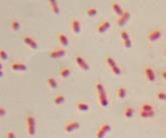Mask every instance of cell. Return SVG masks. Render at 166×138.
Segmentation results:
<instances>
[{"mask_svg":"<svg viewBox=\"0 0 166 138\" xmlns=\"http://www.w3.org/2000/svg\"><path fill=\"white\" fill-rule=\"evenodd\" d=\"M10 28L12 30H18L19 28H20V23H19V21L18 20H16V19H13V20H11L10 21Z\"/></svg>","mask_w":166,"mask_h":138,"instance_id":"cell-27","label":"cell"},{"mask_svg":"<svg viewBox=\"0 0 166 138\" xmlns=\"http://www.w3.org/2000/svg\"><path fill=\"white\" fill-rule=\"evenodd\" d=\"M5 138H16V136H15L14 132L9 130V131H7L6 134H5Z\"/></svg>","mask_w":166,"mask_h":138,"instance_id":"cell-31","label":"cell"},{"mask_svg":"<svg viewBox=\"0 0 166 138\" xmlns=\"http://www.w3.org/2000/svg\"><path fill=\"white\" fill-rule=\"evenodd\" d=\"M96 90H97L98 98H99L100 104L103 107L108 106V98H107V93H106L105 86L101 83V82H97L96 84Z\"/></svg>","mask_w":166,"mask_h":138,"instance_id":"cell-1","label":"cell"},{"mask_svg":"<svg viewBox=\"0 0 166 138\" xmlns=\"http://www.w3.org/2000/svg\"><path fill=\"white\" fill-rule=\"evenodd\" d=\"M71 74V68L69 67H67V66H63L59 70V75L61 77H67V76Z\"/></svg>","mask_w":166,"mask_h":138,"instance_id":"cell-24","label":"cell"},{"mask_svg":"<svg viewBox=\"0 0 166 138\" xmlns=\"http://www.w3.org/2000/svg\"><path fill=\"white\" fill-rule=\"evenodd\" d=\"M57 40L61 43V45L65 46V47L69 45V38H67V36L65 33H61V32L57 33Z\"/></svg>","mask_w":166,"mask_h":138,"instance_id":"cell-16","label":"cell"},{"mask_svg":"<svg viewBox=\"0 0 166 138\" xmlns=\"http://www.w3.org/2000/svg\"><path fill=\"white\" fill-rule=\"evenodd\" d=\"M134 108L131 105H127L123 109V116L125 118H131L133 116V114H134Z\"/></svg>","mask_w":166,"mask_h":138,"instance_id":"cell-15","label":"cell"},{"mask_svg":"<svg viewBox=\"0 0 166 138\" xmlns=\"http://www.w3.org/2000/svg\"><path fill=\"white\" fill-rule=\"evenodd\" d=\"M144 74H145V77L148 81H150V82L155 81V79H156L155 72H154V70L151 67H149V66L145 67V69H144Z\"/></svg>","mask_w":166,"mask_h":138,"instance_id":"cell-8","label":"cell"},{"mask_svg":"<svg viewBox=\"0 0 166 138\" xmlns=\"http://www.w3.org/2000/svg\"><path fill=\"white\" fill-rule=\"evenodd\" d=\"M65 101V97L63 96V95H61V94L55 95V96L53 97V103H55V104H57V105L63 104Z\"/></svg>","mask_w":166,"mask_h":138,"instance_id":"cell-23","label":"cell"},{"mask_svg":"<svg viewBox=\"0 0 166 138\" xmlns=\"http://www.w3.org/2000/svg\"><path fill=\"white\" fill-rule=\"evenodd\" d=\"M0 115L1 116H4L5 115V109H4V107H0Z\"/></svg>","mask_w":166,"mask_h":138,"instance_id":"cell-33","label":"cell"},{"mask_svg":"<svg viewBox=\"0 0 166 138\" xmlns=\"http://www.w3.org/2000/svg\"><path fill=\"white\" fill-rule=\"evenodd\" d=\"M86 13H87V15H89V16L94 17L98 14V9L96 8V7H89V8H87Z\"/></svg>","mask_w":166,"mask_h":138,"instance_id":"cell-26","label":"cell"},{"mask_svg":"<svg viewBox=\"0 0 166 138\" xmlns=\"http://www.w3.org/2000/svg\"><path fill=\"white\" fill-rule=\"evenodd\" d=\"M110 25H111V23H110V20L109 19H104L103 21H101L100 22V24L98 25V28H97V31L99 32V33H103V32H105L106 30L108 29V28L110 27Z\"/></svg>","mask_w":166,"mask_h":138,"instance_id":"cell-12","label":"cell"},{"mask_svg":"<svg viewBox=\"0 0 166 138\" xmlns=\"http://www.w3.org/2000/svg\"><path fill=\"white\" fill-rule=\"evenodd\" d=\"M71 30L74 32L75 34H79L81 31V23L78 18H73L71 21Z\"/></svg>","mask_w":166,"mask_h":138,"instance_id":"cell-11","label":"cell"},{"mask_svg":"<svg viewBox=\"0 0 166 138\" xmlns=\"http://www.w3.org/2000/svg\"><path fill=\"white\" fill-rule=\"evenodd\" d=\"M139 115L142 118H151L155 115V111H139Z\"/></svg>","mask_w":166,"mask_h":138,"instance_id":"cell-22","label":"cell"},{"mask_svg":"<svg viewBox=\"0 0 166 138\" xmlns=\"http://www.w3.org/2000/svg\"><path fill=\"white\" fill-rule=\"evenodd\" d=\"M111 130V125L109 123H104L99 127L96 133V137L97 138H104V136Z\"/></svg>","mask_w":166,"mask_h":138,"instance_id":"cell-4","label":"cell"},{"mask_svg":"<svg viewBox=\"0 0 166 138\" xmlns=\"http://www.w3.org/2000/svg\"><path fill=\"white\" fill-rule=\"evenodd\" d=\"M129 18H130V12H129V11H124V13H123L121 16H119L117 18L118 25L123 26L124 24H126L127 21L129 20Z\"/></svg>","mask_w":166,"mask_h":138,"instance_id":"cell-13","label":"cell"},{"mask_svg":"<svg viewBox=\"0 0 166 138\" xmlns=\"http://www.w3.org/2000/svg\"><path fill=\"white\" fill-rule=\"evenodd\" d=\"M161 76L164 80H166V70H163V71L161 72Z\"/></svg>","mask_w":166,"mask_h":138,"instance_id":"cell-34","label":"cell"},{"mask_svg":"<svg viewBox=\"0 0 166 138\" xmlns=\"http://www.w3.org/2000/svg\"><path fill=\"white\" fill-rule=\"evenodd\" d=\"M0 58L2 59L3 61L6 60V59L8 58V54L5 52L4 49H0Z\"/></svg>","mask_w":166,"mask_h":138,"instance_id":"cell-29","label":"cell"},{"mask_svg":"<svg viewBox=\"0 0 166 138\" xmlns=\"http://www.w3.org/2000/svg\"><path fill=\"white\" fill-rule=\"evenodd\" d=\"M164 54L166 55V49H165V50H164Z\"/></svg>","mask_w":166,"mask_h":138,"instance_id":"cell-35","label":"cell"},{"mask_svg":"<svg viewBox=\"0 0 166 138\" xmlns=\"http://www.w3.org/2000/svg\"><path fill=\"white\" fill-rule=\"evenodd\" d=\"M140 111H155L154 110V106L149 102H145L143 104H141Z\"/></svg>","mask_w":166,"mask_h":138,"instance_id":"cell-21","label":"cell"},{"mask_svg":"<svg viewBox=\"0 0 166 138\" xmlns=\"http://www.w3.org/2000/svg\"><path fill=\"white\" fill-rule=\"evenodd\" d=\"M120 36H121V38L123 39V41H125V40H127V39H129V38H130V37H129V33L127 31H125V30L121 32Z\"/></svg>","mask_w":166,"mask_h":138,"instance_id":"cell-30","label":"cell"},{"mask_svg":"<svg viewBox=\"0 0 166 138\" xmlns=\"http://www.w3.org/2000/svg\"><path fill=\"white\" fill-rule=\"evenodd\" d=\"M23 42L26 44V45H28L31 49H33V50H36L37 49V42L35 41V40L33 39L32 37H30V36H24V37L22 38Z\"/></svg>","mask_w":166,"mask_h":138,"instance_id":"cell-9","label":"cell"},{"mask_svg":"<svg viewBox=\"0 0 166 138\" xmlns=\"http://www.w3.org/2000/svg\"><path fill=\"white\" fill-rule=\"evenodd\" d=\"M49 8H51V12L53 14H59V3L55 0H51L49 1Z\"/></svg>","mask_w":166,"mask_h":138,"instance_id":"cell-17","label":"cell"},{"mask_svg":"<svg viewBox=\"0 0 166 138\" xmlns=\"http://www.w3.org/2000/svg\"><path fill=\"white\" fill-rule=\"evenodd\" d=\"M124 45H125V47H127V48L131 47V45H132V42H131L130 38H129V39H127V40H125V41H124Z\"/></svg>","mask_w":166,"mask_h":138,"instance_id":"cell-32","label":"cell"},{"mask_svg":"<svg viewBox=\"0 0 166 138\" xmlns=\"http://www.w3.org/2000/svg\"><path fill=\"white\" fill-rule=\"evenodd\" d=\"M47 85L51 89H55L57 87V79L53 77H49L47 79Z\"/></svg>","mask_w":166,"mask_h":138,"instance_id":"cell-25","label":"cell"},{"mask_svg":"<svg viewBox=\"0 0 166 138\" xmlns=\"http://www.w3.org/2000/svg\"><path fill=\"white\" fill-rule=\"evenodd\" d=\"M126 94H127V91H126V88L124 86H119V87L116 89V95H117L118 98H125L126 97Z\"/></svg>","mask_w":166,"mask_h":138,"instance_id":"cell-19","label":"cell"},{"mask_svg":"<svg viewBox=\"0 0 166 138\" xmlns=\"http://www.w3.org/2000/svg\"><path fill=\"white\" fill-rule=\"evenodd\" d=\"M161 35H162V31H161V30H160V29H156V30H153V31L149 32V33H148L147 38H148V40H149V41L154 42V41H156V40L159 39V38L161 37Z\"/></svg>","mask_w":166,"mask_h":138,"instance_id":"cell-10","label":"cell"},{"mask_svg":"<svg viewBox=\"0 0 166 138\" xmlns=\"http://www.w3.org/2000/svg\"><path fill=\"white\" fill-rule=\"evenodd\" d=\"M65 53H67V50L65 48H55L53 50H51V52L49 53V55L53 59H57L61 58V57L65 56Z\"/></svg>","mask_w":166,"mask_h":138,"instance_id":"cell-6","label":"cell"},{"mask_svg":"<svg viewBox=\"0 0 166 138\" xmlns=\"http://www.w3.org/2000/svg\"><path fill=\"white\" fill-rule=\"evenodd\" d=\"M25 124H26V130H27L28 135L32 136L35 133V118L32 114H27L25 118Z\"/></svg>","mask_w":166,"mask_h":138,"instance_id":"cell-2","label":"cell"},{"mask_svg":"<svg viewBox=\"0 0 166 138\" xmlns=\"http://www.w3.org/2000/svg\"><path fill=\"white\" fill-rule=\"evenodd\" d=\"M76 107L79 111H82V112H85V111H88L90 109V105L88 104L85 101H79L76 104Z\"/></svg>","mask_w":166,"mask_h":138,"instance_id":"cell-18","label":"cell"},{"mask_svg":"<svg viewBox=\"0 0 166 138\" xmlns=\"http://www.w3.org/2000/svg\"><path fill=\"white\" fill-rule=\"evenodd\" d=\"M10 68L13 71H25L26 65L20 62H13L10 64Z\"/></svg>","mask_w":166,"mask_h":138,"instance_id":"cell-14","label":"cell"},{"mask_svg":"<svg viewBox=\"0 0 166 138\" xmlns=\"http://www.w3.org/2000/svg\"><path fill=\"white\" fill-rule=\"evenodd\" d=\"M75 59H76V62L77 64L80 66L81 69H83V70H85V71H88L89 69H90V65L88 64V62H87L86 60H85L84 57L80 56V55H78V56L75 57Z\"/></svg>","mask_w":166,"mask_h":138,"instance_id":"cell-7","label":"cell"},{"mask_svg":"<svg viewBox=\"0 0 166 138\" xmlns=\"http://www.w3.org/2000/svg\"><path fill=\"white\" fill-rule=\"evenodd\" d=\"M106 61H107L108 66H109V68L111 69V71L113 72V74H115V75H119V74L121 73V69L119 68V66L117 65L116 61L114 60L112 57H107V58H106Z\"/></svg>","mask_w":166,"mask_h":138,"instance_id":"cell-3","label":"cell"},{"mask_svg":"<svg viewBox=\"0 0 166 138\" xmlns=\"http://www.w3.org/2000/svg\"><path fill=\"white\" fill-rule=\"evenodd\" d=\"M156 97H157L159 100H166V92L162 91V90H159V91L156 93Z\"/></svg>","mask_w":166,"mask_h":138,"instance_id":"cell-28","label":"cell"},{"mask_svg":"<svg viewBox=\"0 0 166 138\" xmlns=\"http://www.w3.org/2000/svg\"><path fill=\"white\" fill-rule=\"evenodd\" d=\"M112 8H113L114 12H115L116 14L118 15V17L121 16V15H122L123 13H124V10H123V8L121 7V5L118 4V3H116V2L112 4Z\"/></svg>","mask_w":166,"mask_h":138,"instance_id":"cell-20","label":"cell"},{"mask_svg":"<svg viewBox=\"0 0 166 138\" xmlns=\"http://www.w3.org/2000/svg\"><path fill=\"white\" fill-rule=\"evenodd\" d=\"M80 122L78 120H72V121H67L65 125V130L67 133H71V132L75 131V130L79 129L80 128Z\"/></svg>","mask_w":166,"mask_h":138,"instance_id":"cell-5","label":"cell"}]
</instances>
